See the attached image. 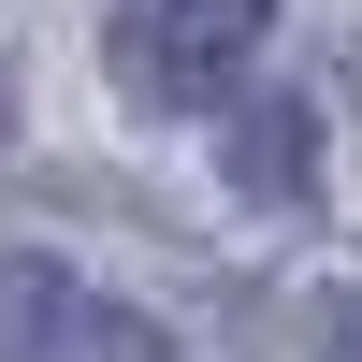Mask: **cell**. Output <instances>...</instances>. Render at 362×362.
Returning a JSON list of instances; mask_svg holds the SVG:
<instances>
[{
    "label": "cell",
    "mask_w": 362,
    "mask_h": 362,
    "mask_svg": "<svg viewBox=\"0 0 362 362\" xmlns=\"http://www.w3.org/2000/svg\"><path fill=\"white\" fill-rule=\"evenodd\" d=\"M261 29L276 0H102V58L131 73V102H218Z\"/></svg>",
    "instance_id": "cell-1"
},
{
    "label": "cell",
    "mask_w": 362,
    "mask_h": 362,
    "mask_svg": "<svg viewBox=\"0 0 362 362\" xmlns=\"http://www.w3.org/2000/svg\"><path fill=\"white\" fill-rule=\"evenodd\" d=\"M0 362H174V348L145 334V305H116L58 247H15L0 261Z\"/></svg>",
    "instance_id": "cell-2"
},
{
    "label": "cell",
    "mask_w": 362,
    "mask_h": 362,
    "mask_svg": "<svg viewBox=\"0 0 362 362\" xmlns=\"http://www.w3.org/2000/svg\"><path fill=\"white\" fill-rule=\"evenodd\" d=\"M0 131H15V87H0Z\"/></svg>",
    "instance_id": "cell-3"
}]
</instances>
